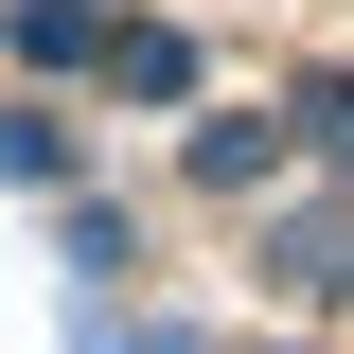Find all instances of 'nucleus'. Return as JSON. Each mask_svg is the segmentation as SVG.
<instances>
[{
	"label": "nucleus",
	"mask_w": 354,
	"mask_h": 354,
	"mask_svg": "<svg viewBox=\"0 0 354 354\" xmlns=\"http://www.w3.org/2000/svg\"><path fill=\"white\" fill-rule=\"evenodd\" d=\"M301 124H319V160H354V71H337V88H301Z\"/></svg>",
	"instance_id": "nucleus-4"
},
{
	"label": "nucleus",
	"mask_w": 354,
	"mask_h": 354,
	"mask_svg": "<svg viewBox=\"0 0 354 354\" xmlns=\"http://www.w3.org/2000/svg\"><path fill=\"white\" fill-rule=\"evenodd\" d=\"M18 53H36V71H88V53H106V0H18Z\"/></svg>",
	"instance_id": "nucleus-2"
},
{
	"label": "nucleus",
	"mask_w": 354,
	"mask_h": 354,
	"mask_svg": "<svg viewBox=\"0 0 354 354\" xmlns=\"http://www.w3.org/2000/svg\"><path fill=\"white\" fill-rule=\"evenodd\" d=\"M266 283L283 301H354V213H283L266 230Z\"/></svg>",
	"instance_id": "nucleus-1"
},
{
	"label": "nucleus",
	"mask_w": 354,
	"mask_h": 354,
	"mask_svg": "<svg viewBox=\"0 0 354 354\" xmlns=\"http://www.w3.org/2000/svg\"><path fill=\"white\" fill-rule=\"evenodd\" d=\"M106 71H124L142 106H177V88H195V36H160V18H142V36H106Z\"/></svg>",
	"instance_id": "nucleus-3"
}]
</instances>
